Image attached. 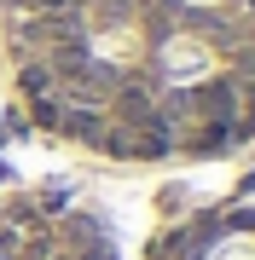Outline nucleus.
<instances>
[{"label": "nucleus", "instance_id": "obj_1", "mask_svg": "<svg viewBox=\"0 0 255 260\" xmlns=\"http://www.w3.org/2000/svg\"><path fill=\"white\" fill-rule=\"evenodd\" d=\"M0 260H110V237L87 214L23 197L0 203Z\"/></svg>", "mask_w": 255, "mask_h": 260}]
</instances>
